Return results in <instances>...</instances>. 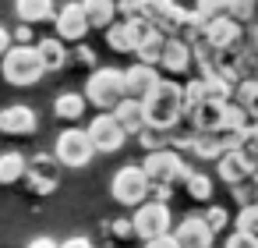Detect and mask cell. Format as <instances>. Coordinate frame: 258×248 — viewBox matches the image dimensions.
Here are the masks:
<instances>
[{"mask_svg":"<svg viewBox=\"0 0 258 248\" xmlns=\"http://www.w3.org/2000/svg\"><path fill=\"white\" fill-rule=\"evenodd\" d=\"M142 103H145V128L170 131L173 124H180V114H184V89H180V82L159 78L156 89H152Z\"/></svg>","mask_w":258,"mask_h":248,"instance_id":"1","label":"cell"},{"mask_svg":"<svg viewBox=\"0 0 258 248\" xmlns=\"http://www.w3.org/2000/svg\"><path fill=\"white\" fill-rule=\"evenodd\" d=\"M0 75H4V82H11L18 89H29V85H36L46 75V68H43V57H39L36 46L11 43V50L0 57Z\"/></svg>","mask_w":258,"mask_h":248,"instance_id":"2","label":"cell"},{"mask_svg":"<svg viewBox=\"0 0 258 248\" xmlns=\"http://www.w3.org/2000/svg\"><path fill=\"white\" fill-rule=\"evenodd\" d=\"M142 170L149 174V181H152V184H184V177H187L195 167H187L184 153H177V149L163 145V149H152V153H145V163H142Z\"/></svg>","mask_w":258,"mask_h":248,"instance_id":"3","label":"cell"},{"mask_svg":"<svg viewBox=\"0 0 258 248\" xmlns=\"http://www.w3.org/2000/svg\"><path fill=\"white\" fill-rule=\"evenodd\" d=\"M85 100L99 110H113L124 100V71L120 68H92L85 82Z\"/></svg>","mask_w":258,"mask_h":248,"instance_id":"4","label":"cell"},{"mask_svg":"<svg viewBox=\"0 0 258 248\" xmlns=\"http://www.w3.org/2000/svg\"><path fill=\"white\" fill-rule=\"evenodd\" d=\"M92 156H96V145H92V138H89L85 128H68V131L57 135V145H53V160L57 163L82 170V167L92 163Z\"/></svg>","mask_w":258,"mask_h":248,"instance_id":"5","label":"cell"},{"mask_svg":"<svg viewBox=\"0 0 258 248\" xmlns=\"http://www.w3.org/2000/svg\"><path fill=\"white\" fill-rule=\"evenodd\" d=\"M149 174L138 167V163H127V167H120L117 174H113V181H110V195L120 202V206H142L145 199H149Z\"/></svg>","mask_w":258,"mask_h":248,"instance_id":"6","label":"cell"},{"mask_svg":"<svg viewBox=\"0 0 258 248\" xmlns=\"http://www.w3.org/2000/svg\"><path fill=\"white\" fill-rule=\"evenodd\" d=\"M142 18H149L163 36H180V29L191 18V11L180 8L177 0H142Z\"/></svg>","mask_w":258,"mask_h":248,"instance_id":"7","label":"cell"},{"mask_svg":"<svg viewBox=\"0 0 258 248\" xmlns=\"http://www.w3.org/2000/svg\"><path fill=\"white\" fill-rule=\"evenodd\" d=\"M131 223H135V234H138L142 241H152V237L166 234V230H170V202L145 199L142 206H135Z\"/></svg>","mask_w":258,"mask_h":248,"instance_id":"8","label":"cell"},{"mask_svg":"<svg viewBox=\"0 0 258 248\" xmlns=\"http://www.w3.org/2000/svg\"><path fill=\"white\" fill-rule=\"evenodd\" d=\"M85 131H89V138H92L96 153H117V149H124V142L131 138L110 110H106V114H96V117L89 121V128H85Z\"/></svg>","mask_w":258,"mask_h":248,"instance_id":"9","label":"cell"},{"mask_svg":"<svg viewBox=\"0 0 258 248\" xmlns=\"http://www.w3.org/2000/svg\"><path fill=\"white\" fill-rule=\"evenodd\" d=\"M53 22H57V36H60L64 43H78V39H85V32L92 29L89 18H85L82 0H71V4H64L60 11H53Z\"/></svg>","mask_w":258,"mask_h":248,"instance_id":"10","label":"cell"},{"mask_svg":"<svg viewBox=\"0 0 258 248\" xmlns=\"http://www.w3.org/2000/svg\"><path fill=\"white\" fill-rule=\"evenodd\" d=\"M216 174H219V181H226L233 188L254 174V156L247 149H223V156L216 160Z\"/></svg>","mask_w":258,"mask_h":248,"instance_id":"11","label":"cell"},{"mask_svg":"<svg viewBox=\"0 0 258 248\" xmlns=\"http://www.w3.org/2000/svg\"><path fill=\"white\" fill-rule=\"evenodd\" d=\"M202 36H205L212 46H219V50H233V46H240V39H244V25H240L237 18H230V15H219V18L205 22Z\"/></svg>","mask_w":258,"mask_h":248,"instance_id":"12","label":"cell"},{"mask_svg":"<svg viewBox=\"0 0 258 248\" xmlns=\"http://www.w3.org/2000/svg\"><path fill=\"white\" fill-rule=\"evenodd\" d=\"M173 237H177V244L180 248H212V227L205 223V216H198V213H191V216H184L177 227H173Z\"/></svg>","mask_w":258,"mask_h":248,"instance_id":"13","label":"cell"},{"mask_svg":"<svg viewBox=\"0 0 258 248\" xmlns=\"http://www.w3.org/2000/svg\"><path fill=\"white\" fill-rule=\"evenodd\" d=\"M163 75H159V68L156 64H142V61H135L131 68H124V96H135V100H145L152 89H156V82H159Z\"/></svg>","mask_w":258,"mask_h":248,"instance_id":"14","label":"cell"},{"mask_svg":"<svg viewBox=\"0 0 258 248\" xmlns=\"http://www.w3.org/2000/svg\"><path fill=\"white\" fill-rule=\"evenodd\" d=\"M159 71H166V75H184L187 68H191V43H184L180 36H166V43H163V54H159V64H156Z\"/></svg>","mask_w":258,"mask_h":248,"instance_id":"15","label":"cell"},{"mask_svg":"<svg viewBox=\"0 0 258 248\" xmlns=\"http://www.w3.org/2000/svg\"><path fill=\"white\" fill-rule=\"evenodd\" d=\"M36 128H39L36 110L25 107V103H11V107L0 110V131L4 135H32Z\"/></svg>","mask_w":258,"mask_h":248,"instance_id":"16","label":"cell"},{"mask_svg":"<svg viewBox=\"0 0 258 248\" xmlns=\"http://www.w3.org/2000/svg\"><path fill=\"white\" fill-rule=\"evenodd\" d=\"M191 131H223V103L216 100H202L195 110H184V117Z\"/></svg>","mask_w":258,"mask_h":248,"instance_id":"17","label":"cell"},{"mask_svg":"<svg viewBox=\"0 0 258 248\" xmlns=\"http://www.w3.org/2000/svg\"><path fill=\"white\" fill-rule=\"evenodd\" d=\"M110 114L120 121V128H124L127 135H138V131L145 128V103H142V100H135V96H124Z\"/></svg>","mask_w":258,"mask_h":248,"instance_id":"18","label":"cell"},{"mask_svg":"<svg viewBox=\"0 0 258 248\" xmlns=\"http://www.w3.org/2000/svg\"><path fill=\"white\" fill-rule=\"evenodd\" d=\"M103 32H106V46L113 54H135V32H131L127 18H113V25H106Z\"/></svg>","mask_w":258,"mask_h":248,"instance_id":"19","label":"cell"},{"mask_svg":"<svg viewBox=\"0 0 258 248\" xmlns=\"http://www.w3.org/2000/svg\"><path fill=\"white\" fill-rule=\"evenodd\" d=\"M46 163H50V160H46V156H39V160H32V163L25 167L29 188H32L36 195H46V191H53V188H57V174H53Z\"/></svg>","mask_w":258,"mask_h":248,"instance_id":"20","label":"cell"},{"mask_svg":"<svg viewBox=\"0 0 258 248\" xmlns=\"http://www.w3.org/2000/svg\"><path fill=\"white\" fill-rule=\"evenodd\" d=\"M36 50H39V57H43V68H46V71H57V68H64V64H68V46H64V39H60V36H46V39H39V43H36Z\"/></svg>","mask_w":258,"mask_h":248,"instance_id":"21","label":"cell"},{"mask_svg":"<svg viewBox=\"0 0 258 248\" xmlns=\"http://www.w3.org/2000/svg\"><path fill=\"white\" fill-rule=\"evenodd\" d=\"M53 0H15V15L25 22V25H36V22H46L53 18Z\"/></svg>","mask_w":258,"mask_h":248,"instance_id":"22","label":"cell"},{"mask_svg":"<svg viewBox=\"0 0 258 248\" xmlns=\"http://www.w3.org/2000/svg\"><path fill=\"white\" fill-rule=\"evenodd\" d=\"M82 8L92 29H106L117 18V0H82Z\"/></svg>","mask_w":258,"mask_h":248,"instance_id":"23","label":"cell"},{"mask_svg":"<svg viewBox=\"0 0 258 248\" xmlns=\"http://www.w3.org/2000/svg\"><path fill=\"white\" fill-rule=\"evenodd\" d=\"M191 156H198V160H219L223 156V138H219V131H195V142H191Z\"/></svg>","mask_w":258,"mask_h":248,"instance_id":"24","label":"cell"},{"mask_svg":"<svg viewBox=\"0 0 258 248\" xmlns=\"http://www.w3.org/2000/svg\"><path fill=\"white\" fill-rule=\"evenodd\" d=\"M85 96L82 92H60L57 100H53V114L60 117V121H78L82 114H85Z\"/></svg>","mask_w":258,"mask_h":248,"instance_id":"25","label":"cell"},{"mask_svg":"<svg viewBox=\"0 0 258 248\" xmlns=\"http://www.w3.org/2000/svg\"><path fill=\"white\" fill-rule=\"evenodd\" d=\"M25 167H29V160L22 153H4V156H0V184L22 181L25 177Z\"/></svg>","mask_w":258,"mask_h":248,"instance_id":"26","label":"cell"},{"mask_svg":"<svg viewBox=\"0 0 258 248\" xmlns=\"http://www.w3.org/2000/svg\"><path fill=\"white\" fill-rule=\"evenodd\" d=\"M163 43H166V36L156 29L152 36H145L142 43H138V50H135V57L142 61V64H159V54H163Z\"/></svg>","mask_w":258,"mask_h":248,"instance_id":"27","label":"cell"},{"mask_svg":"<svg viewBox=\"0 0 258 248\" xmlns=\"http://www.w3.org/2000/svg\"><path fill=\"white\" fill-rule=\"evenodd\" d=\"M184 188H187V195H191L195 202H209V195H212V177L202 174V170H191V174L184 177Z\"/></svg>","mask_w":258,"mask_h":248,"instance_id":"28","label":"cell"},{"mask_svg":"<svg viewBox=\"0 0 258 248\" xmlns=\"http://www.w3.org/2000/svg\"><path fill=\"white\" fill-rule=\"evenodd\" d=\"M233 230H244V234H254L258 237V202L240 206V213L233 216Z\"/></svg>","mask_w":258,"mask_h":248,"instance_id":"29","label":"cell"},{"mask_svg":"<svg viewBox=\"0 0 258 248\" xmlns=\"http://www.w3.org/2000/svg\"><path fill=\"white\" fill-rule=\"evenodd\" d=\"M191 15H195L198 22H212V18L226 15V0H195Z\"/></svg>","mask_w":258,"mask_h":248,"instance_id":"30","label":"cell"},{"mask_svg":"<svg viewBox=\"0 0 258 248\" xmlns=\"http://www.w3.org/2000/svg\"><path fill=\"white\" fill-rule=\"evenodd\" d=\"M254 8H258V0H226V15L237 18L240 25L254 22Z\"/></svg>","mask_w":258,"mask_h":248,"instance_id":"31","label":"cell"},{"mask_svg":"<svg viewBox=\"0 0 258 248\" xmlns=\"http://www.w3.org/2000/svg\"><path fill=\"white\" fill-rule=\"evenodd\" d=\"M233 199H237L240 206L258 202V174H251V177H244L240 184H233Z\"/></svg>","mask_w":258,"mask_h":248,"instance_id":"32","label":"cell"},{"mask_svg":"<svg viewBox=\"0 0 258 248\" xmlns=\"http://www.w3.org/2000/svg\"><path fill=\"white\" fill-rule=\"evenodd\" d=\"M138 142H142V149H145V153H152V149H163V145H170V142L163 138V131H159V128H142V131H138Z\"/></svg>","mask_w":258,"mask_h":248,"instance_id":"33","label":"cell"},{"mask_svg":"<svg viewBox=\"0 0 258 248\" xmlns=\"http://www.w3.org/2000/svg\"><path fill=\"white\" fill-rule=\"evenodd\" d=\"M202 216H205V223L212 227V234L226 230V223H230V216H226V209H223V206H209V209H205Z\"/></svg>","mask_w":258,"mask_h":248,"instance_id":"34","label":"cell"},{"mask_svg":"<svg viewBox=\"0 0 258 248\" xmlns=\"http://www.w3.org/2000/svg\"><path fill=\"white\" fill-rule=\"evenodd\" d=\"M226 248H258V237L254 234H244V230H233L226 237Z\"/></svg>","mask_w":258,"mask_h":248,"instance_id":"35","label":"cell"},{"mask_svg":"<svg viewBox=\"0 0 258 248\" xmlns=\"http://www.w3.org/2000/svg\"><path fill=\"white\" fill-rule=\"evenodd\" d=\"M240 46H244L251 57H258V25H244V39H240Z\"/></svg>","mask_w":258,"mask_h":248,"instance_id":"36","label":"cell"},{"mask_svg":"<svg viewBox=\"0 0 258 248\" xmlns=\"http://www.w3.org/2000/svg\"><path fill=\"white\" fill-rule=\"evenodd\" d=\"M106 230H110L113 237H131V234H135V223H131V220H110Z\"/></svg>","mask_w":258,"mask_h":248,"instance_id":"37","label":"cell"},{"mask_svg":"<svg viewBox=\"0 0 258 248\" xmlns=\"http://www.w3.org/2000/svg\"><path fill=\"white\" fill-rule=\"evenodd\" d=\"M244 149H247L251 156H258V121H251V124L244 128Z\"/></svg>","mask_w":258,"mask_h":248,"instance_id":"38","label":"cell"},{"mask_svg":"<svg viewBox=\"0 0 258 248\" xmlns=\"http://www.w3.org/2000/svg\"><path fill=\"white\" fill-rule=\"evenodd\" d=\"M71 54H75V57H71L75 64H82V68H96V54H92L89 46H78V50H71Z\"/></svg>","mask_w":258,"mask_h":248,"instance_id":"39","label":"cell"},{"mask_svg":"<svg viewBox=\"0 0 258 248\" xmlns=\"http://www.w3.org/2000/svg\"><path fill=\"white\" fill-rule=\"evenodd\" d=\"M145 248H180V244H177V237H173V230H166V234H159V237H152V241H145Z\"/></svg>","mask_w":258,"mask_h":248,"instance_id":"40","label":"cell"},{"mask_svg":"<svg viewBox=\"0 0 258 248\" xmlns=\"http://www.w3.org/2000/svg\"><path fill=\"white\" fill-rule=\"evenodd\" d=\"M11 39H15V43H32V25H25V22H22V25L15 29V36H11Z\"/></svg>","mask_w":258,"mask_h":248,"instance_id":"41","label":"cell"},{"mask_svg":"<svg viewBox=\"0 0 258 248\" xmlns=\"http://www.w3.org/2000/svg\"><path fill=\"white\" fill-rule=\"evenodd\" d=\"M60 248H92V241L89 237H68V241H60Z\"/></svg>","mask_w":258,"mask_h":248,"instance_id":"42","label":"cell"},{"mask_svg":"<svg viewBox=\"0 0 258 248\" xmlns=\"http://www.w3.org/2000/svg\"><path fill=\"white\" fill-rule=\"evenodd\" d=\"M11 43H15V39H11V32H8L4 25H0V57H4V54L11 50Z\"/></svg>","mask_w":258,"mask_h":248,"instance_id":"43","label":"cell"},{"mask_svg":"<svg viewBox=\"0 0 258 248\" xmlns=\"http://www.w3.org/2000/svg\"><path fill=\"white\" fill-rule=\"evenodd\" d=\"M25 248H60V244H57L53 237H36V241H29Z\"/></svg>","mask_w":258,"mask_h":248,"instance_id":"44","label":"cell"},{"mask_svg":"<svg viewBox=\"0 0 258 248\" xmlns=\"http://www.w3.org/2000/svg\"><path fill=\"white\" fill-rule=\"evenodd\" d=\"M254 78H258V61H254Z\"/></svg>","mask_w":258,"mask_h":248,"instance_id":"45","label":"cell"},{"mask_svg":"<svg viewBox=\"0 0 258 248\" xmlns=\"http://www.w3.org/2000/svg\"><path fill=\"white\" fill-rule=\"evenodd\" d=\"M254 22H258V8H254Z\"/></svg>","mask_w":258,"mask_h":248,"instance_id":"46","label":"cell"}]
</instances>
